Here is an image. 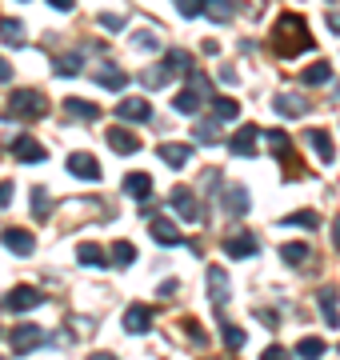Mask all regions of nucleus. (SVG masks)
Returning a JSON list of instances; mask_svg holds the SVG:
<instances>
[{
  "label": "nucleus",
  "instance_id": "obj_1",
  "mask_svg": "<svg viewBox=\"0 0 340 360\" xmlns=\"http://www.w3.org/2000/svg\"><path fill=\"white\" fill-rule=\"evenodd\" d=\"M273 49L280 52L285 60H292V56H301V52L313 49V32H308V25H304V16L285 13L280 20H276V28H273Z\"/></svg>",
  "mask_w": 340,
  "mask_h": 360
},
{
  "label": "nucleus",
  "instance_id": "obj_2",
  "mask_svg": "<svg viewBox=\"0 0 340 360\" xmlns=\"http://www.w3.org/2000/svg\"><path fill=\"white\" fill-rule=\"evenodd\" d=\"M8 112L25 116V120H37V116L48 112V101H44L40 92H32V89H20V92H13V96H8Z\"/></svg>",
  "mask_w": 340,
  "mask_h": 360
},
{
  "label": "nucleus",
  "instance_id": "obj_3",
  "mask_svg": "<svg viewBox=\"0 0 340 360\" xmlns=\"http://www.w3.org/2000/svg\"><path fill=\"white\" fill-rule=\"evenodd\" d=\"M8 345H13V352H37L40 345H48V333L44 328H37V324H16L13 333H8Z\"/></svg>",
  "mask_w": 340,
  "mask_h": 360
},
{
  "label": "nucleus",
  "instance_id": "obj_4",
  "mask_svg": "<svg viewBox=\"0 0 340 360\" xmlns=\"http://www.w3.org/2000/svg\"><path fill=\"white\" fill-rule=\"evenodd\" d=\"M92 80H96V84H105V89H112V92H124L129 72H124L117 60H100V65L92 68Z\"/></svg>",
  "mask_w": 340,
  "mask_h": 360
},
{
  "label": "nucleus",
  "instance_id": "obj_5",
  "mask_svg": "<svg viewBox=\"0 0 340 360\" xmlns=\"http://www.w3.org/2000/svg\"><path fill=\"white\" fill-rule=\"evenodd\" d=\"M117 116L129 120V124H148V120H152V104L144 101V96H124V101L117 104Z\"/></svg>",
  "mask_w": 340,
  "mask_h": 360
},
{
  "label": "nucleus",
  "instance_id": "obj_6",
  "mask_svg": "<svg viewBox=\"0 0 340 360\" xmlns=\"http://www.w3.org/2000/svg\"><path fill=\"white\" fill-rule=\"evenodd\" d=\"M148 232H152V240H157V245H164V248H172V245H181V240H184V232L176 229L169 217H157V212L148 217Z\"/></svg>",
  "mask_w": 340,
  "mask_h": 360
},
{
  "label": "nucleus",
  "instance_id": "obj_7",
  "mask_svg": "<svg viewBox=\"0 0 340 360\" xmlns=\"http://www.w3.org/2000/svg\"><path fill=\"white\" fill-rule=\"evenodd\" d=\"M0 245L8 248V252H16V257H32V248H37V236L25 229H4L0 232Z\"/></svg>",
  "mask_w": 340,
  "mask_h": 360
},
{
  "label": "nucleus",
  "instance_id": "obj_8",
  "mask_svg": "<svg viewBox=\"0 0 340 360\" xmlns=\"http://www.w3.org/2000/svg\"><path fill=\"white\" fill-rule=\"evenodd\" d=\"M224 252L233 260H249V257H256V236L252 232H233V236H224Z\"/></svg>",
  "mask_w": 340,
  "mask_h": 360
},
{
  "label": "nucleus",
  "instance_id": "obj_9",
  "mask_svg": "<svg viewBox=\"0 0 340 360\" xmlns=\"http://www.w3.org/2000/svg\"><path fill=\"white\" fill-rule=\"evenodd\" d=\"M40 300H44V296H40L37 288H25V284H20V288H13V292H4L0 304H4L8 312H28V309H37Z\"/></svg>",
  "mask_w": 340,
  "mask_h": 360
},
{
  "label": "nucleus",
  "instance_id": "obj_10",
  "mask_svg": "<svg viewBox=\"0 0 340 360\" xmlns=\"http://www.w3.org/2000/svg\"><path fill=\"white\" fill-rule=\"evenodd\" d=\"M148 328H152V309H148V304H129V309H124V333L140 336V333H148Z\"/></svg>",
  "mask_w": 340,
  "mask_h": 360
},
{
  "label": "nucleus",
  "instance_id": "obj_11",
  "mask_svg": "<svg viewBox=\"0 0 340 360\" xmlns=\"http://www.w3.org/2000/svg\"><path fill=\"white\" fill-rule=\"evenodd\" d=\"M256 136H261L256 124H240L236 136L228 141V153H233V156H252V153H256Z\"/></svg>",
  "mask_w": 340,
  "mask_h": 360
},
{
  "label": "nucleus",
  "instance_id": "obj_12",
  "mask_svg": "<svg viewBox=\"0 0 340 360\" xmlns=\"http://www.w3.org/2000/svg\"><path fill=\"white\" fill-rule=\"evenodd\" d=\"M221 205H224V212H228V217H244V212H249V188H240V184H228V188H224L221 193Z\"/></svg>",
  "mask_w": 340,
  "mask_h": 360
},
{
  "label": "nucleus",
  "instance_id": "obj_13",
  "mask_svg": "<svg viewBox=\"0 0 340 360\" xmlns=\"http://www.w3.org/2000/svg\"><path fill=\"white\" fill-rule=\"evenodd\" d=\"M13 156L20 160V165H40L48 153H44V144L32 141V136H16V141H13Z\"/></svg>",
  "mask_w": 340,
  "mask_h": 360
},
{
  "label": "nucleus",
  "instance_id": "obj_14",
  "mask_svg": "<svg viewBox=\"0 0 340 360\" xmlns=\"http://www.w3.org/2000/svg\"><path fill=\"white\" fill-rule=\"evenodd\" d=\"M273 108L280 116H304L308 112V96H304V92H280L273 101Z\"/></svg>",
  "mask_w": 340,
  "mask_h": 360
},
{
  "label": "nucleus",
  "instance_id": "obj_15",
  "mask_svg": "<svg viewBox=\"0 0 340 360\" xmlns=\"http://www.w3.org/2000/svg\"><path fill=\"white\" fill-rule=\"evenodd\" d=\"M304 144H308V148H316L320 165H332V160H336V153H332V136H328L325 129H308V132H304Z\"/></svg>",
  "mask_w": 340,
  "mask_h": 360
},
{
  "label": "nucleus",
  "instance_id": "obj_16",
  "mask_svg": "<svg viewBox=\"0 0 340 360\" xmlns=\"http://www.w3.org/2000/svg\"><path fill=\"white\" fill-rule=\"evenodd\" d=\"M68 172L80 180H100V165H96V156L89 153H72L68 156Z\"/></svg>",
  "mask_w": 340,
  "mask_h": 360
},
{
  "label": "nucleus",
  "instance_id": "obj_17",
  "mask_svg": "<svg viewBox=\"0 0 340 360\" xmlns=\"http://www.w3.org/2000/svg\"><path fill=\"white\" fill-rule=\"evenodd\" d=\"M152 188H157V184H152V176H148V172H129V176H124V193H129L132 200H148V196H152Z\"/></svg>",
  "mask_w": 340,
  "mask_h": 360
},
{
  "label": "nucleus",
  "instance_id": "obj_18",
  "mask_svg": "<svg viewBox=\"0 0 340 360\" xmlns=\"http://www.w3.org/2000/svg\"><path fill=\"white\" fill-rule=\"evenodd\" d=\"M169 205L181 212V220H200V208H197V196L188 193V188H176V193L169 196Z\"/></svg>",
  "mask_w": 340,
  "mask_h": 360
},
{
  "label": "nucleus",
  "instance_id": "obj_19",
  "mask_svg": "<svg viewBox=\"0 0 340 360\" xmlns=\"http://www.w3.org/2000/svg\"><path fill=\"white\" fill-rule=\"evenodd\" d=\"M160 160L169 168H184L188 160H192V144H160Z\"/></svg>",
  "mask_w": 340,
  "mask_h": 360
},
{
  "label": "nucleus",
  "instance_id": "obj_20",
  "mask_svg": "<svg viewBox=\"0 0 340 360\" xmlns=\"http://www.w3.org/2000/svg\"><path fill=\"white\" fill-rule=\"evenodd\" d=\"M108 148L132 156L136 148H140V141H136V132H129V129H108Z\"/></svg>",
  "mask_w": 340,
  "mask_h": 360
},
{
  "label": "nucleus",
  "instance_id": "obj_21",
  "mask_svg": "<svg viewBox=\"0 0 340 360\" xmlns=\"http://www.w3.org/2000/svg\"><path fill=\"white\" fill-rule=\"evenodd\" d=\"M209 296L216 300V304H228V296H233L228 292V272L216 269V264L209 269Z\"/></svg>",
  "mask_w": 340,
  "mask_h": 360
},
{
  "label": "nucleus",
  "instance_id": "obj_22",
  "mask_svg": "<svg viewBox=\"0 0 340 360\" xmlns=\"http://www.w3.org/2000/svg\"><path fill=\"white\" fill-rule=\"evenodd\" d=\"M53 72H56V77H80V72H84V56H80V52H65V56H56Z\"/></svg>",
  "mask_w": 340,
  "mask_h": 360
},
{
  "label": "nucleus",
  "instance_id": "obj_23",
  "mask_svg": "<svg viewBox=\"0 0 340 360\" xmlns=\"http://www.w3.org/2000/svg\"><path fill=\"white\" fill-rule=\"evenodd\" d=\"M320 309H325V324L328 328H340V312H336V288H332V284H325V288H320Z\"/></svg>",
  "mask_w": 340,
  "mask_h": 360
},
{
  "label": "nucleus",
  "instance_id": "obj_24",
  "mask_svg": "<svg viewBox=\"0 0 340 360\" xmlns=\"http://www.w3.org/2000/svg\"><path fill=\"white\" fill-rule=\"evenodd\" d=\"M77 260L84 264V269H105V264H112V260L105 257V248H100V245H80Z\"/></svg>",
  "mask_w": 340,
  "mask_h": 360
},
{
  "label": "nucleus",
  "instance_id": "obj_25",
  "mask_svg": "<svg viewBox=\"0 0 340 360\" xmlns=\"http://www.w3.org/2000/svg\"><path fill=\"white\" fill-rule=\"evenodd\" d=\"M0 40L13 44V49H20V44H25V25L13 20V16H4V20H0Z\"/></svg>",
  "mask_w": 340,
  "mask_h": 360
},
{
  "label": "nucleus",
  "instance_id": "obj_26",
  "mask_svg": "<svg viewBox=\"0 0 340 360\" xmlns=\"http://www.w3.org/2000/svg\"><path fill=\"white\" fill-rule=\"evenodd\" d=\"M65 108L72 116H80V120H100V104H92V101H80V96H68Z\"/></svg>",
  "mask_w": 340,
  "mask_h": 360
},
{
  "label": "nucleus",
  "instance_id": "obj_27",
  "mask_svg": "<svg viewBox=\"0 0 340 360\" xmlns=\"http://www.w3.org/2000/svg\"><path fill=\"white\" fill-rule=\"evenodd\" d=\"M301 80L308 89H313V84H328V80H332V65H328V60H316V65H308L301 72Z\"/></svg>",
  "mask_w": 340,
  "mask_h": 360
},
{
  "label": "nucleus",
  "instance_id": "obj_28",
  "mask_svg": "<svg viewBox=\"0 0 340 360\" xmlns=\"http://www.w3.org/2000/svg\"><path fill=\"white\" fill-rule=\"evenodd\" d=\"M172 108H176V112H184V116H192V112L200 108V92H197V89L176 92V96H172Z\"/></svg>",
  "mask_w": 340,
  "mask_h": 360
},
{
  "label": "nucleus",
  "instance_id": "obj_29",
  "mask_svg": "<svg viewBox=\"0 0 340 360\" xmlns=\"http://www.w3.org/2000/svg\"><path fill=\"white\" fill-rule=\"evenodd\" d=\"M236 116H240V104L233 96H216L212 101V120H236Z\"/></svg>",
  "mask_w": 340,
  "mask_h": 360
},
{
  "label": "nucleus",
  "instance_id": "obj_30",
  "mask_svg": "<svg viewBox=\"0 0 340 360\" xmlns=\"http://www.w3.org/2000/svg\"><path fill=\"white\" fill-rule=\"evenodd\" d=\"M108 252H112V264H117V269H129L132 260H136V248H132V240H117V245L108 248Z\"/></svg>",
  "mask_w": 340,
  "mask_h": 360
},
{
  "label": "nucleus",
  "instance_id": "obj_31",
  "mask_svg": "<svg viewBox=\"0 0 340 360\" xmlns=\"http://www.w3.org/2000/svg\"><path fill=\"white\" fill-rule=\"evenodd\" d=\"M204 13L212 16V20H221V25H228L236 16V8H233V0H204Z\"/></svg>",
  "mask_w": 340,
  "mask_h": 360
},
{
  "label": "nucleus",
  "instance_id": "obj_32",
  "mask_svg": "<svg viewBox=\"0 0 340 360\" xmlns=\"http://www.w3.org/2000/svg\"><path fill=\"white\" fill-rule=\"evenodd\" d=\"M164 65H169V72H197V68H192V56H188L184 49H169Z\"/></svg>",
  "mask_w": 340,
  "mask_h": 360
},
{
  "label": "nucleus",
  "instance_id": "obj_33",
  "mask_svg": "<svg viewBox=\"0 0 340 360\" xmlns=\"http://www.w3.org/2000/svg\"><path fill=\"white\" fill-rule=\"evenodd\" d=\"M280 224H292V229H313L316 232V224H320V217H316L313 208H301V212H288Z\"/></svg>",
  "mask_w": 340,
  "mask_h": 360
},
{
  "label": "nucleus",
  "instance_id": "obj_34",
  "mask_svg": "<svg viewBox=\"0 0 340 360\" xmlns=\"http://www.w3.org/2000/svg\"><path fill=\"white\" fill-rule=\"evenodd\" d=\"M325 340H320V336H301V345H296V352H301L304 360H320L325 356Z\"/></svg>",
  "mask_w": 340,
  "mask_h": 360
},
{
  "label": "nucleus",
  "instance_id": "obj_35",
  "mask_svg": "<svg viewBox=\"0 0 340 360\" xmlns=\"http://www.w3.org/2000/svg\"><path fill=\"white\" fill-rule=\"evenodd\" d=\"M280 260H285V264H304V260H308V245H301V240L280 245Z\"/></svg>",
  "mask_w": 340,
  "mask_h": 360
},
{
  "label": "nucleus",
  "instance_id": "obj_36",
  "mask_svg": "<svg viewBox=\"0 0 340 360\" xmlns=\"http://www.w3.org/2000/svg\"><path fill=\"white\" fill-rule=\"evenodd\" d=\"M169 65H157V68H144V89H164V84H169Z\"/></svg>",
  "mask_w": 340,
  "mask_h": 360
},
{
  "label": "nucleus",
  "instance_id": "obj_37",
  "mask_svg": "<svg viewBox=\"0 0 340 360\" xmlns=\"http://www.w3.org/2000/svg\"><path fill=\"white\" fill-rule=\"evenodd\" d=\"M197 141L200 144H216L221 141V124H216V120H200L197 124Z\"/></svg>",
  "mask_w": 340,
  "mask_h": 360
},
{
  "label": "nucleus",
  "instance_id": "obj_38",
  "mask_svg": "<svg viewBox=\"0 0 340 360\" xmlns=\"http://www.w3.org/2000/svg\"><path fill=\"white\" fill-rule=\"evenodd\" d=\"M32 212H37V217H48V188H44V184L32 188Z\"/></svg>",
  "mask_w": 340,
  "mask_h": 360
},
{
  "label": "nucleus",
  "instance_id": "obj_39",
  "mask_svg": "<svg viewBox=\"0 0 340 360\" xmlns=\"http://www.w3.org/2000/svg\"><path fill=\"white\" fill-rule=\"evenodd\" d=\"M172 4H176V13H181V16H188V20L204 13V0H172Z\"/></svg>",
  "mask_w": 340,
  "mask_h": 360
},
{
  "label": "nucleus",
  "instance_id": "obj_40",
  "mask_svg": "<svg viewBox=\"0 0 340 360\" xmlns=\"http://www.w3.org/2000/svg\"><path fill=\"white\" fill-rule=\"evenodd\" d=\"M221 328H224V345H228V348H240V345H244V333H240L236 324H221Z\"/></svg>",
  "mask_w": 340,
  "mask_h": 360
},
{
  "label": "nucleus",
  "instance_id": "obj_41",
  "mask_svg": "<svg viewBox=\"0 0 340 360\" xmlns=\"http://www.w3.org/2000/svg\"><path fill=\"white\" fill-rule=\"evenodd\" d=\"M96 20H100V25H105L108 32H120V28H124V16H117V13H100Z\"/></svg>",
  "mask_w": 340,
  "mask_h": 360
},
{
  "label": "nucleus",
  "instance_id": "obj_42",
  "mask_svg": "<svg viewBox=\"0 0 340 360\" xmlns=\"http://www.w3.org/2000/svg\"><path fill=\"white\" fill-rule=\"evenodd\" d=\"M268 144L276 148V156H280V153H288V136H285L280 129H273V132H268Z\"/></svg>",
  "mask_w": 340,
  "mask_h": 360
},
{
  "label": "nucleus",
  "instance_id": "obj_43",
  "mask_svg": "<svg viewBox=\"0 0 340 360\" xmlns=\"http://www.w3.org/2000/svg\"><path fill=\"white\" fill-rule=\"evenodd\" d=\"M261 360H292V352L280 348V345H273V348H264V352H261Z\"/></svg>",
  "mask_w": 340,
  "mask_h": 360
},
{
  "label": "nucleus",
  "instance_id": "obj_44",
  "mask_svg": "<svg viewBox=\"0 0 340 360\" xmlns=\"http://www.w3.org/2000/svg\"><path fill=\"white\" fill-rule=\"evenodd\" d=\"M136 44H140V49H152V52L160 49V40H157V32H136Z\"/></svg>",
  "mask_w": 340,
  "mask_h": 360
},
{
  "label": "nucleus",
  "instance_id": "obj_45",
  "mask_svg": "<svg viewBox=\"0 0 340 360\" xmlns=\"http://www.w3.org/2000/svg\"><path fill=\"white\" fill-rule=\"evenodd\" d=\"M13 205V180H0V208Z\"/></svg>",
  "mask_w": 340,
  "mask_h": 360
},
{
  "label": "nucleus",
  "instance_id": "obj_46",
  "mask_svg": "<svg viewBox=\"0 0 340 360\" xmlns=\"http://www.w3.org/2000/svg\"><path fill=\"white\" fill-rule=\"evenodd\" d=\"M48 4H53L56 13H72L77 8V0H48Z\"/></svg>",
  "mask_w": 340,
  "mask_h": 360
},
{
  "label": "nucleus",
  "instance_id": "obj_47",
  "mask_svg": "<svg viewBox=\"0 0 340 360\" xmlns=\"http://www.w3.org/2000/svg\"><path fill=\"white\" fill-rule=\"evenodd\" d=\"M8 80H13V65H8V60L0 56V84H8Z\"/></svg>",
  "mask_w": 340,
  "mask_h": 360
},
{
  "label": "nucleus",
  "instance_id": "obj_48",
  "mask_svg": "<svg viewBox=\"0 0 340 360\" xmlns=\"http://www.w3.org/2000/svg\"><path fill=\"white\" fill-rule=\"evenodd\" d=\"M328 25H332V32H340V13H328Z\"/></svg>",
  "mask_w": 340,
  "mask_h": 360
},
{
  "label": "nucleus",
  "instance_id": "obj_49",
  "mask_svg": "<svg viewBox=\"0 0 340 360\" xmlns=\"http://www.w3.org/2000/svg\"><path fill=\"white\" fill-rule=\"evenodd\" d=\"M332 245L340 248V220H336V224H332Z\"/></svg>",
  "mask_w": 340,
  "mask_h": 360
},
{
  "label": "nucleus",
  "instance_id": "obj_50",
  "mask_svg": "<svg viewBox=\"0 0 340 360\" xmlns=\"http://www.w3.org/2000/svg\"><path fill=\"white\" fill-rule=\"evenodd\" d=\"M89 360H117V356H112V352H92Z\"/></svg>",
  "mask_w": 340,
  "mask_h": 360
}]
</instances>
